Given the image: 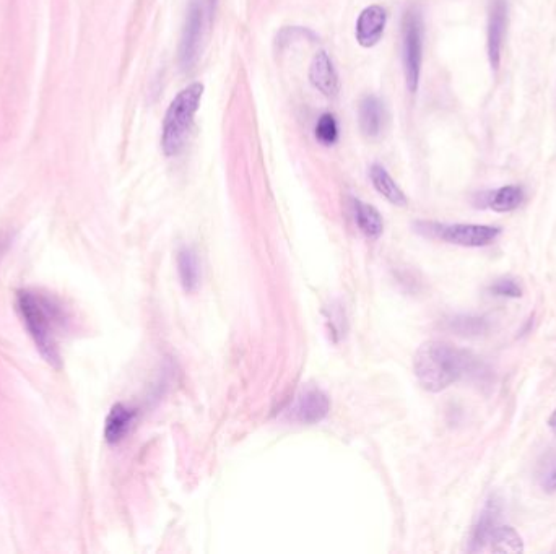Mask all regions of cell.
<instances>
[{
	"mask_svg": "<svg viewBox=\"0 0 556 554\" xmlns=\"http://www.w3.org/2000/svg\"><path fill=\"white\" fill-rule=\"evenodd\" d=\"M386 108L383 101L376 96H366L360 103L358 109V121H360V129L366 137L376 139L381 135L386 124Z\"/></svg>",
	"mask_w": 556,
	"mask_h": 554,
	"instance_id": "cell-11",
	"label": "cell"
},
{
	"mask_svg": "<svg viewBox=\"0 0 556 554\" xmlns=\"http://www.w3.org/2000/svg\"><path fill=\"white\" fill-rule=\"evenodd\" d=\"M17 308L22 316L23 324L28 334L33 338L36 348L40 351L46 363L54 368L61 366V351H59V329L64 322L61 308L36 291H20L17 296Z\"/></svg>",
	"mask_w": 556,
	"mask_h": 554,
	"instance_id": "cell-2",
	"label": "cell"
},
{
	"mask_svg": "<svg viewBox=\"0 0 556 554\" xmlns=\"http://www.w3.org/2000/svg\"><path fill=\"white\" fill-rule=\"evenodd\" d=\"M548 490H556V473H553V477L548 481Z\"/></svg>",
	"mask_w": 556,
	"mask_h": 554,
	"instance_id": "cell-25",
	"label": "cell"
},
{
	"mask_svg": "<svg viewBox=\"0 0 556 554\" xmlns=\"http://www.w3.org/2000/svg\"><path fill=\"white\" fill-rule=\"evenodd\" d=\"M370 178L374 189L383 195L387 202H391L392 205H397V207L407 205V197H405L404 191L397 186V182L392 179L391 174L387 173L384 166H371Z\"/></svg>",
	"mask_w": 556,
	"mask_h": 554,
	"instance_id": "cell-15",
	"label": "cell"
},
{
	"mask_svg": "<svg viewBox=\"0 0 556 554\" xmlns=\"http://www.w3.org/2000/svg\"><path fill=\"white\" fill-rule=\"evenodd\" d=\"M508 30V0H493L488 17V59L493 69H500L504 36Z\"/></svg>",
	"mask_w": 556,
	"mask_h": 554,
	"instance_id": "cell-8",
	"label": "cell"
},
{
	"mask_svg": "<svg viewBox=\"0 0 556 554\" xmlns=\"http://www.w3.org/2000/svg\"><path fill=\"white\" fill-rule=\"evenodd\" d=\"M470 366L472 358L467 351L438 340L423 343L413 356V371L420 386L433 394L459 381Z\"/></svg>",
	"mask_w": 556,
	"mask_h": 554,
	"instance_id": "cell-1",
	"label": "cell"
},
{
	"mask_svg": "<svg viewBox=\"0 0 556 554\" xmlns=\"http://www.w3.org/2000/svg\"><path fill=\"white\" fill-rule=\"evenodd\" d=\"M522 202H524V189L519 186L500 187L485 197V204L493 212L498 213L513 212L516 208L521 207Z\"/></svg>",
	"mask_w": 556,
	"mask_h": 554,
	"instance_id": "cell-17",
	"label": "cell"
},
{
	"mask_svg": "<svg viewBox=\"0 0 556 554\" xmlns=\"http://www.w3.org/2000/svg\"><path fill=\"white\" fill-rule=\"evenodd\" d=\"M218 0H207V17L212 20L215 17V12H217Z\"/></svg>",
	"mask_w": 556,
	"mask_h": 554,
	"instance_id": "cell-23",
	"label": "cell"
},
{
	"mask_svg": "<svg viewBox=\"0 0 556 554\" xmlns=\"http://www.w3.org/2000/svg\"><path fill=\"white\" fill-rule=\"evenodd\" d=\"M331 412V402L326 392L318 387H306L296 395L292 407L288 410L290 420L300 425H318L326 420Z\"/></svg>",
	"mask_w": 556,
	"mask_h": 554,
	"instance_id": "cell-6",
	"label": "cell"
},
{
	"mask_svg": "<svg viewBox=\"0 0 556 554\" xmlns=\"http://www.w3.org/2000/svg\"><path fill=\"white\" fill-rule=\"evenodd\" d=\"M309 80L316 90L322 95L335 96L339 93V75L335 70L334 62L327 52L321 51L314 56L311 67H309Z\"/></svg>",
	"mask_w": 556,
	"mask_h": 554,
	"instance_id": "cell-10",
	"label": "cell"
},
{
	"mask_svg": "<svg viewBox=\"0 0 556 554\" xmlns=\"http://www.w3.org/2000/svg\"><path fill=\"white\" fill-rule=\"evenodd\" d=\"M498 520H500V503L493 499V501H488L487 506L480 514L477 525H475L472 542H470L472 543L470 551H480L485 548V545L490 542L491 535L498 527Z\"/></svg>",
	"mask_w": 556,
	"mask_h": 554,
	"instance_id": "cell-14",
	"label": "cell"
},
{
	"mask_svg": "<svg viewBox=\"0 0 556 554\" xmlns=\"http://www.w3.org/2000/svg\"><path fill=\"white\" fill-rule=\"evenodd\" d=\"M314 134H316V139H318V142H321L322 145L332 147V145L339 140V124H337V119H335L334 114H322L318 119Z\"/></svg>",
	"mask_w": 556,
	"mask_h": 554,
	"instance_id": "cell-19",
	"label": "cell"
},
{
	"mask_svg": "<svg viewBox=\"0 0 556 554\" xmlns=\"http://www.w3.org/2000/svg\"><path fill=\"white\" fill-rule=\"evenodd\" d=\"M402 61L407 88L417 93L423 62V18L415 9L405 13L402 20Z\"/></svg>",
	"mask_w": 556,
	"mask_h": 554,
	"instance_id": "cell-5",
	"label": "cell"
},
{
	"mask_svg": "<svg viewBox=\"0 0 556 554\" xmlns=\"http://www.w3.org/2000/svg\"><path fill=\"white\" fill-rule=\"evenodd\" d=\"M490 293L501 298H521L522 288L513 278H501L490 286Z\"/></svg>",
	"mask_w": 556,
	"mask_h": 554,
	"instance_id": "cell-21",
	"label": "cell"
},
{
	"mask_svg": "<svg viewBox=\"0 0 556 554\" xmlns=\"http://www.w3.org/2000/svg\"><path fill=\"white\" fill-rule=\"evenodd\" d=\"M353 213H355L358 228L366 238L378 239L383 234V217L373 205L365 204L361 200H353Z\"/></svg>",
	"mask_w": 556,
	"mask_h": 554,
	"instance_id": "cell-16",
	"label": "cell"
},
{
	"mask_svg": "<svg viewBox=\"0 0 556 554\" xmlns=\"http://www.w3.org/2000/svg\"><path fill=\"white\" fill-rule=\"evenodd\" d=\"M202 96H204V85L192 83L179 91L176 98L171 101L170 108L165 114L163 134H161V148L166 156H176L183 152L191 134L194 117L199 111Z\"/></svg>",
	"mask_w": 556,
	"mask_h": 554,
	"instance_id": "cell-3",
	"label": "cell"
},
{
	"mask_svg": "<svg viewBox=\"0 0 556 554\" xmlns=\"http://www.w3.org/2000/svg\"><path fill=\"white\" fill-rule=\"evenodd\" d=\"M387 13L381 5H370L360 13L355 28L361 48H373L383 38L386 30Z\"/></svg>",
	"mask_w": 556,
	"mask_h": 554,
	"instance_id": "cell-9",
	"label": "cell"
},
{
	"mask_svg": "<svg viewBox=\"0 0 556 554\" xmlns=\"http://www.w3.org/2000/svg\"><path fill=\"white\" fill-rule=\"evenodd\" d=\"M135 416H137V412H135L134 408L122 405V403H116L111 408L108 418H106V441L109 444H118V442L126 438L129 431H131L132 425H134Z\"/></svg>",
	"mask_w": 556,
	"mask_h": 554,
	"instance_id": "cell-12",
	"label": "cell"
},
{
	"mask_svg": "<svg viewBox=\"0 0 556 554\" xmlns=\"http://www.w3.org/2000/svg\"><path fill=\"white\" fill-rule=\"evenodd\" d=\"M296 38H316L313 31L306 30V28H298V26H292V28H283L277 36V46L278 48H283L287 46L292 39Z\"/></svg>",
	"mask_w": 556,
	"mask_h": 554,
	"instance_id": "cell-22",
	"label": "cell"
},
{
	"mask_svg": "<svg viewBox=\"0 0 556 554\" xmlns=\"http://www.w3.org/2000/svg\"><path fill=\"white\" fill-rule=\"evenodd\" d=\"M548 426L552 429L553 434L556 436V410L553 412V415L550 416V420H548Z\"/></svg>",
	"mask_w": 556,
	"mask_h": 554,
	"instance_id": "cell-24",
	"label": "cell"
},
{
	"mask_svg": "<svg viewBox=\"0 0 556 554\" xmlns=\"http://www.w3.org/2000/svg\"><path fill=\"white\" fill-rule=\"evenodd\" d=\"M178 273L183 290L186 293H196L199 290L200 278V262L197 252L192 247H181L178 251Z\"/></svg>",
	"mask_w": 556,
	"mask_h": 554,
	"instance_id": "cell-13",
	"label": "cell"
},
{
	"mask_svg": "<svg viewBox=\"0 0 556 554\" xmlns=\"http://www.w3.org/2000/svg\"><path fill=\"white\" fill-rule=\"evenodd\" d=\"M452 329L462 335H480L488 330V324L478 317H457L452 321Z\"/></svg>",
	"mask_w": 556,
	"mask_h": 554,
	"instance_id": "cell-20",
	"label": "cell"
},
{
	"mask_svg": "<svg viewBox=\"0 0 556 554\" xmlns=\"http://www.w3.org/2000/svg\"><path fill=\"white\" fill-rule=\"evenodd\" d=\"M202 26H204V9L197 0H192L187 9L183 36L179 43V64L183 70H191L199 59Z\"/></svg>",
	"mask_w": 556,
	"mask_h": 554,
	"instance_id": "cell-7",
	"label": "cell"
},
{
	"mask_svg": "<svg viewBox=\"0 0 556 554\" xmlns=\"http://www.w3.org/2000/svg\"><path fill=\"white\" fill-rule=\"evenodd\" d=\"M418 233L441 239L444 243L462 247H485L495 243L501 234L500 228L488 225H467V223H436V221H418Z\"/></svg>",
	"mask_w": 556,
	"mask_h": 554,
	"instance_id": "cell-4",
	"label": "cell"
},
{
	"mask_svg": "<svg viewBox=\"0 0 556 554\" xmlns=\"http://www.w3.org/2000/svg\"><path fill=\"white\" fill-rule=\"evenodd\" d=\"M488 543H490V548L493 553H524V542H522L521 535H519L513 527H509V525H503V527L498 525Z\"/></svg>",
	"mask_w": 556,
	"mask_h": 554,
	"instance_id": "cell-18",
	"label": "cell"
}]
</instances>
